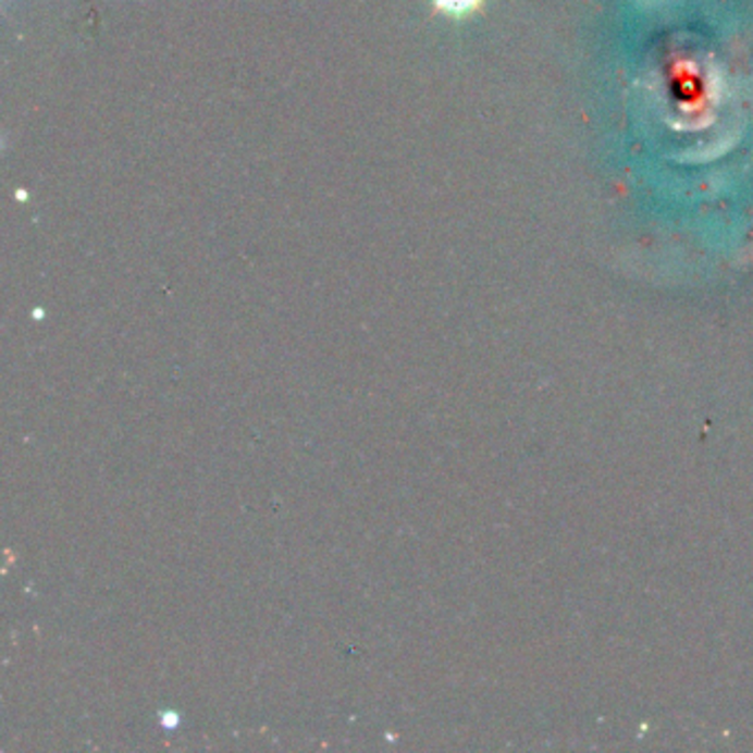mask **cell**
<instances>
[{"mask_svg":"<svg viewBox=\"0 0 753 753\" xmlns=\"http://www.w3.org/2000/svg\"><path fill=\"white\" fill-rule=\"evenodd\" d=\"M431 5H433V14L462 21L478 14L484 5V0H431Z\"/></svg>","mask_w":753,"mask_h":753,"instance_id":"6da1fadb","label":"cell"}]
</instances>
